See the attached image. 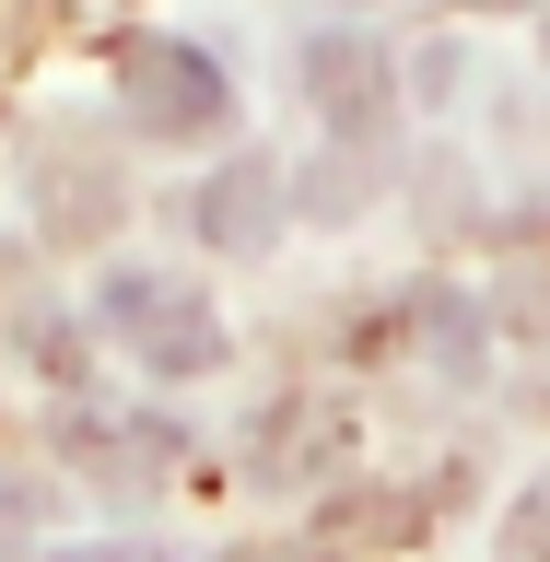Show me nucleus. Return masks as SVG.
Wrapping results in <instances>:
<instances>
[{
	"label": "nucleus",
	"mask_w": 550,
	"mask_h": 562,
	"mask_svg": "<svg viewBox=\"0 0 550 562\" xmlns=\"http://www.w3.org/2000/svg\"><path fill=\"white\" fill-rule=\"evenodd\" d=\"M94 316L153 363V375H211V363H223V316H211L188 281H165V270H105Z\"/></svg>",
	"instance_id": "nucleus-1"
},
{
	"label": "nucleus",
	"mask_w": 550,
	"mask_h": 562,
	"mask_svg": "<svg viewBox=\"0 0 550 562\" xmlns=\"http://www.w3.org/2000/svg\"><path fill=\"white\" fill-rule=\"evenodd\" d=\"M117 94H130L141 130H165V140H211L223 130V70H211L200 47H176V35H130V47H117Z\"/></svg>",
	"instance_id": "nucleus-2"
},
{
	"label": "nucleus",
	"mask_w": 550,
	"mask_h": 562,
	"mask_svg": "<svg viewBox=\"0 0 550 562\" xmlns=\"http://www.w3.org/2000/svg\"><path fill=\"white\" fill-rule=\"evenodd\" d=\"M305 82H316V117H328L340 140H375L386 130V59L363 47V35H316Z\"/></svg>",
	"instance_id": "nucleus-3"
},
{
	"label": "nucleus",
	"mask_w": 550,
	"mask_h": 562,
	"mask_svg": "<svg viewBox=\"0 0 550 562\" xmlns=\"http://www.w3.org/2000/svg\"><path fill=\"white\" fill-rule=\"evenodd\" d=\"M188 223H200L211 246H270L281 235V176L270 165H223L200 200H188Z\"/></svg>",
	"instance_id": "nucleus-4"
},
{
	"label": "nucleus",
	"mask_w": 550,
	"mask_h": 562,
	"mask_svg": "<svg viewBox=\"0 0 550 562\" xmlns=\"http://www.w3.org/2000/svg\"><path fill=\"white\" fill-rule=\"evenodd\" d=\"M94 562H153V551H94Z\"/></svg>",
	"instance_id": "nucleus-5"
},
{
	"label": "nucleus",
	"mask_w": 550,
	"mask_h": 562,
	"mask_svg": "<svg viewBox=\"0 0 550 562\" xmlns=\"http://www.w3.org/2000/svg\"><path fill=\"white\" fill-rule=\"evenodd\" d=\"M481 12H516V0H481Z\"/></svg>",
	"instance_id": "nucleus-6"
}]
</instances>
